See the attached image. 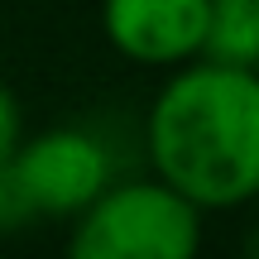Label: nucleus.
<instances>
[{
    "mask_svg": "<svg viewBox=\"0 0 259 259\" xmlns=\"http://www.w3.org/2000/svg\"><path fill=\"white\" fill-rule=\"evenodd\" d=\"M154 178L202 211H231L259 197V67L192 58L168 67L144 115Z\"/></svg>",
    "mask_w": 259,
    "mask_h": 259,
    "instance_id": "nucleus-1",
    "label": "nucleus"
},
{
    "mask_svg": "<svg viewBox=\"0 0 259 259\" xmlns=\"http://www.w3.org/2000/svg\"><path fill=\"white\" fill-rule=\"evenodd\" d=\"M72 259H192L202 250V206L163 178L106 183L67 235Z\"/></svg>",
    "mask_w": 259,
    "mask_h": 259,
    "instance_id": "nucleus-2",
    "label": "nucleus"
},
{
    "mask_svg": "<svg viewBox=\"0 0 259 259\" xmlns=\"http://www.w3.org/2000/svg\"><path fill=\"white\" fill-rule=\"evenodd\" d=\"M10 178H15V192L34 221H72L115 178V163H111V149L92 130L53 125L15 144Z\"/></svg>",
    "mask_w": 259,
    "mask_h": 259,
    "instance_id": "nucleus-3",
    "label": "nucleus"
},
{
    "mask_svg": "<svg viewBox=\"0 0 259 259\" xmlns=\"http://www.w3.org/2000/svg\"><path fill=\"white\" fill-rule=\"evenodd\" d=\"M101 29L139 67H183L206 48V0H101Z\"/></svg>",
    "mask_w": 259,
    "mask_h": 259,
    "instance_id": "nucleus-4",
    "label": "nucleus"
},
{
    "mask_svg": "<svg viewBox=\"0 0 259 259\" xmlns=\"http://www.w3.org/2000/svg\"><path fill=\"white\" fill-rule=\"evenodd\" d=\"M202 58L235 67H259V0H206Z\"/></svg>",
    "mask_w": 259,
    "mask_h": 259,
    "instance_id": "nucleus-5",
    "label": "nucleus"
},
{
    "mask_svg": "<svg viewBox=\"0 0 259 259\" xmlns=\"http://www.w3.org/2000/svg\"><path fill=\"white\" fill-rule=\"evenodd\" d=\"M19 139H24V111H19L15 92L0 87V168L10 163V154H15Z\"/></svg>",
    "mask_w": 259,
    "mask_h": 259,
    "instance_id": "nucleus-6",
    "label": "nucleus"
},
{
    "mask_svg": "<svg viewBox=\"0 0 259 259\" xmlns=\"http://www.w3.org/2000/svg\"><path fill=\"white\" fill-rule=\"evenodd\" d=\"M34 216H29V206L19 202L15 192V178H10V163L0 168V231H19V226H29Z\"/></svg>",
    "mask_w": 259,
    "mask_h": 259,
    "instance_id": "nucleus-7",
    "label": "nucleus"
},
{
    "mask_svg": "<svg viewBox=\"0 0 259 259\" xmlns=\"http://www.w3.org/2000/svg\"><path fill=\"white\" fill-rule=\"evenodd\" d=\"M245 250H250V254H259V231L250 235V240H245Z\"/></svg>",
    "mask_w": 259,
    "mask_h": 259,
    "instance_id": "nucleus-8",
    "label": "nucleus"
}]
</instances>
